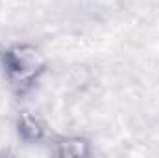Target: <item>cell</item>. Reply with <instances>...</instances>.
<instances>
[{
	"label": "cell",
	"mask_w": 159,
	"mask_h": 158,
	"mask_svg": "<svg viewBox=\"0 0 159 158\" xmlns=\"http://www.w3.org/2000/svg\"><path fill=\"white\" fill-rule=\"evenodd\" d=\"M87 153H89V143L83 138L70 136V138H65L63 141H59V155H65V156H83Z\"/></svg>",
	"instance_id": "1"
},
{
	"label": "cell",
	"mask_w": 159,
	"mask_h": 158,
	"mask_svg": "<svg viewBox=\"0 0 159 158\" xmlns=\"http://www.w3.org/2000/svg\"><path fill=\"white\" fill-rule=\"evenodd\" d=\"M19 132L22 134V138L35 141V140H39L43 136V126L39 125V121L35 117L26 114V116H22L20 123H19Z\"/></svg>",
	"instance_id": "2"
}]
</instances>
